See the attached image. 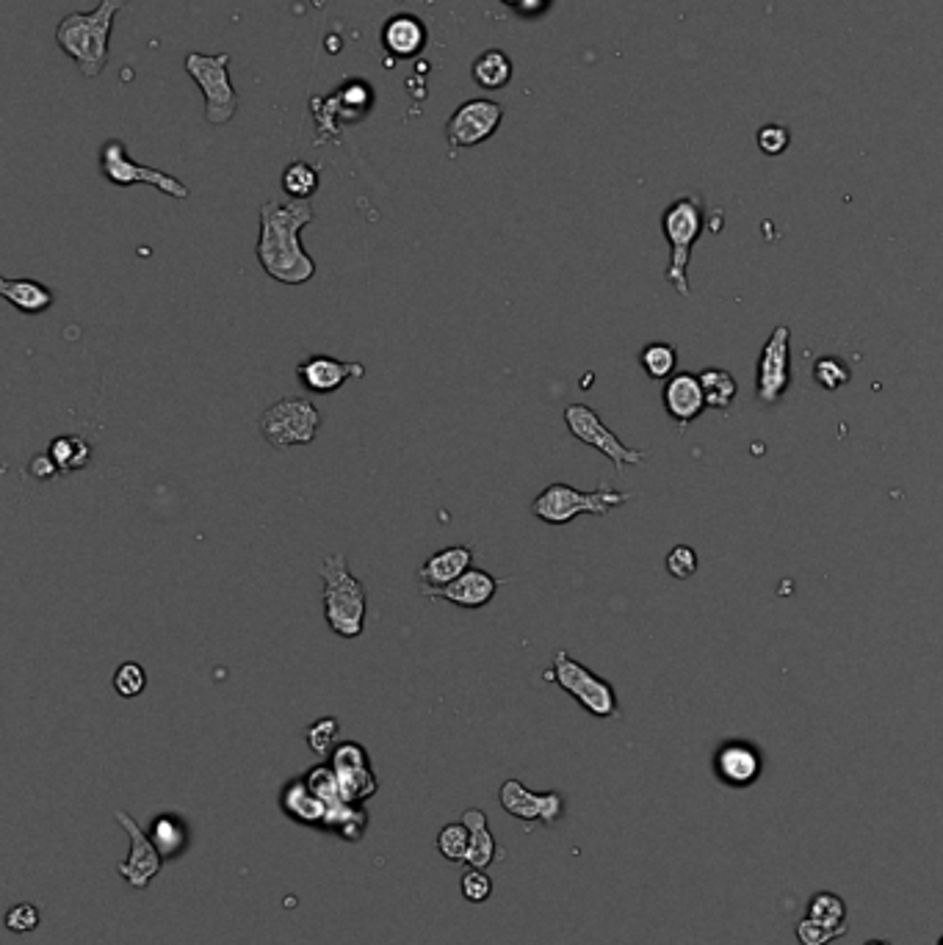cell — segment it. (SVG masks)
<instances>
[{
	"label": "cell",
	"instance_id": "6da1fadb",
	"mask_svg": "<svg viewBox=\"0 0 943 945\" xmlns=\"http://www.w3.org/2000/svg\"><path fill=\"white\" fill-rule=\"evenodd\" d=\"M316 219L313 203L299 199H269L261 205V235H257V263L275 282L305 286L316 277V263L302 246V230Z\"/></svg>",
	"mask_w": 943,
	"mask_h": 945
},
{
	"label": "cell",
	"instance_id": "7a4b0ae2",
	"mask_svg": "<svg viewBox=\"0 0 943 945\" xmlns=\"http://www.w3.org/2000/svg\"><path fill=\"white\" fill-rule=\"evenodd\" d=\"M128 0H100L95 12H72L56 28V45L70 56L86 77H97L108 64L111 28Z\"/></svg>",
	"mask_w": 943,
	"mask_h": 945
},
{
	"label": "cell",
	"instance_id": "3957f363",
	"mask_svg": "<svg viewBox=\"0 0 943 945\" xmlns=\"http://www.w3.org/2000/svg\"><path fill=\"white\" fill-rule=\"evenodd\" d=\"M318 576L324 581V619L329 630L341 639L363 637L368 601L360 578L349 570L347 556L329 554L318 567Z\"/></svg>",
	"mask_w": 943,
	"mask_h": 945
},
{
	"label": "cell",
	"instance_id": "277c9868",
	"mask_svg": "<svg viewBox=\"0 0 943 945\" xmlns=\"http://www.w3.org/2000/svg\"><path fill=\"white\" fill-rule=\"evenodd\" d=\"M705 225L703 199L698 194H684L667 205L662 214V232L669 244V266H667V282L681 293L689 296V261H692V250L698 244L700 232Z\"/></svg>",
	"mask_w": 943,
	"mask_h": 945
},
{
	"label": "cell",
	"instance_id": "5b68a950",
	"mask_svg": "<svg viewBox=\"0 0 943 945\" xmlns=\"http://www.w3.org/2000/svg\"><path fill=\"white\" fill-rule=\"evenodd\" d=\"M631 500V495L617 493L615 487L603 482L597 489L584 493L570 484H548L537 498L532 500V514L548 525H568L573 523L579 514H595V518H606L612 509H620Z\"/></svg>",
	"mask_w": 943,
	"mask_h": 945
},
{
	"label": "cell",
	"instance_id": "8992f818",
	"mask_svg": "<svg viewBox=\"0 0 943 945\" xmlns=\"http://www.w3.org/2000/svg\"><path fill=\"white\" fill-rule=\"evenodd\" d=\"M543 678L548 683L559 686L565 694L573 696L587 714H592L595 719H620L622 711L615 686L609 680L597 678L592 669H587L581 661H576L568 650H556L554 664H551V669Z\"/></svg>",
	"mask_w": 943,
	"mask_h": 945
},
{
	"label": "cell",
	"instance_id": "52a82bcc",
	"mask_svg": "<svg viewBox=\"0 0 943 945\" xmlns=\"http://www.w3.org/2000/svg\"><path fill=\"white\" fill-rule=\"evenodd\" d=\"M257 426H261L263 440L275 451H288V448L311 446L316 440L322 428V412L305 396H288L266 407Z\"/></svg>",
	"mask_w": 943,
	"mask_h": 945
},
{
	"label": "cell",
	"instance_id": "ba28073f",
	"mask_svg": "<svg viewBox=\"0 0 943 945\" xmlns=\"http://www.w3.org/2000/svg\"><path fill=\"white\" fill-rule=\"evenodd\" d=\"M185 72L205 95V122L228 125L241 106V97L230 81V53H189Z\"/></svg>",
	"mask_w": 943,
	"mask_h": 945
},
{
	"label": "cell",
	"instance_id": "9c48e42d",
	"mask_svg": "<svg viewBox=\"0 0 943 945\" xmlns=\"http://www.w3.org/2000/svg\"><path fill=\"white\" fill-rule=\"evenodd\" d=\"M100 172L108 183L120 185V189H128V185H153V189L172 196V199H180V203L192 196L189 185L174 178V174L133 161L125 142H120V138H111V142H106L100 147Z\"/></svg>",
	"mask_w": 943,
	"mask_h": 945
},
{
	"label": "cell",
	"instance_id": "30bf717a",
	"mask_svg": "<svg viewBox=\"0 0 943 945\" xmlns=\"http://www.w3.org/2000/svg\"><path fill=\"white\" fill-rule=\"evenodd\" d=\"M565 426H568V432L576 437V440L595 448V451H601L603 457L609 459V462L615 464L617 473L626 468H637V464L648 462V451L628 448L626 443H622L620 437H617L615 432L597 417V412L592 410V407L587 404L565 407Z\"/></svg>",
	"mask_w": 943,
	"mask_h": 945
},
{
	"label": "cell",
	"instance_id": "8fae6325",
	"mask_svg": "<svg viewBox=\"0 0 943 945\" xmlns=\"http://www.w3.org/2000/svg\"><path fill=\"white\" fill-rule=\"evenodd\" d=\"M329 766L338 774L343 799L352 804H363L379 791V779H376L374 763H371L368 750L358 741H341L329 755Z\"/></svg>",
	"mask_w": 943,
	"mask_h": 945
},
{
	"label": "cell",
	"instance_id": "7c38bea8",
	"mask_svg": "<svg viewBox=\"0 0 943 945\" xmlns=\"http://www.w3.org/2000/svg\"><path fill=\"white\" fill-rule=\"evenodd\" d=\"M791 329L786 324L775 327L770 340L761 349L759 376H755V399L764 407L777 404L791 381V349H788Z\"/></svg>",
	"mask_w": 943,
	"mask_h": 945
},
{
	"label": "cell",
	"instance_id": "4fadbf2b",
	"mask_svg": "<svg viewBox=\"0 0 943 945\" xmlns=\"http://www.w3.org/2000/svg\"><path fill=\"white\" fill-rule=\"evenodd\" d=\"M498 804L512 819L532 826H554L565 815V797L559 791H529L520 779H507L498 788Z\"/></svg>",
	"mask_w": 943,
	"mask_h": 945
},
{
	"label": "cell",
	"instance_id": "5bb4252c",
	"mask_svg": "<svg viewBox=\"0 0 943 945\" xmlns=\"http://www.w3.org/2000/svg\"><path fill=\"white\" fill-rule=\"evenodd\" d=\"M504 108L496 100H466L446 122V138L455 149L476 147L498 131Z\"/></svg>",
	"mask_w": 943,
	"mask_h": 945
},
{
	"label": "cell",
	"instance_id": "9a60e30c",
	"mask_svg": "<svg viewBox=\"0 0 943 945\" xmlns=\"http://www.w3.org/2000/svg\"><path fill=\"white\" fill-rule=\"evenodd\" d=\"M117 821L131 838V851H128V860L120 862V876L133 887V891H147L149 882L156 880L164 869V857L156 849V844L149 840V835L144 833L138 821L133 815H128L125 810H117Z\"/></svg>",
	"mask_w": 943,
	"mask_h": 945
},
{
	"label": "cell",
	"instance_id": "2e32d148",
	"mask_svg": "<svg viewBox=\"0 0 943 945\" xmlns=\"http://www.w3.org/2000/svg\"><path fill=\"white\" fill-rule=\"evenodd\" d=\"M363 363H347V360L329 358V354H313L297 365L299 385L316 392V396H329V392L341 390L349 379H363Z\"/></svg>",
	"mask_w": 943,
	"mask_h": 945
},
{
	"label": "cell",
	"instance_id": "e0dca14e",
	"mask_svg": "<svg viewBox=\"0 0 943 945\" xmlns=\"http://www.w3.org/2000/svg\"><path fill=\"white\" fill-rule=\"evenodd\" d=\"M714 772L728 788H750L764 772V758L747 741L723 743L714 755Z\"/></svg>",
	"mask_w": 943,
	"mask_h": 945
},
{
	"label": "cell",
	"instance_id": "ac0fdd59",
	"mask_svg": "<svg viewBox=\"0 0 943 945\" xmlns=\"http://www.w3.org/2000/svg\"><path fill=\"white\" fill-rule=\"evenodd\" d=\"M662 401H664V410H667V415L673 417L681 435L687 432L689 423H692L700 412L709 410V407H705V392H703V385H700V376L687 374V371H684V374L669 376L667 385H664Z\"/></svg>",
	"mask_w": 943,
	"mask_h": 945
},
{
	"label": "cell",
	"instance_id": "d6986e66",
	"mask_svg": "<svg viewBox=\"0 0 943 945\" xmlns=\"http://www.w3.org/2000/svg\"><path fill=\"white\" fill-rule=\"evenodd\" d=\"M498 586H501V581H498L496 576H489L487 570H473L471 567V570L457 578L455 583H448V586L443 589H432L424 597L426 601L455 603V606L460 608H484L496 597Z\"/></svg>",
	"mask_w": 943,
	"mask_h": 945
},
{
	"label": "cell",
	"instance_id": "ffe728a7",
	"mask_svg": "<svg viewBox=\"0 0 943 945\" xmlns=\"http://www.w3.org/2000/svg\"><path fill=\"white\" fill-rule=\"evenodd\" d=\"M471 561H473V550L468 545H451L437 550V554H432L419 570L421 595H426V592H432V589H443L448 586V583H455L457 578L466 576V572L471 570Z\"/></svg>",
	"mask_w": 943,
	"mask_h": 945
},
{
	"label": "cell",
	"instance_id": "44dd1931",
	"mask_svg": "<svg viewBox=\"0 0 943 945\" xmlns=\"http://www.w3.org/2000/svg\"><path fill=\"white\" fill-rule=\"evenodd\" d=\"M280 810L291 821H297V824L302 826H313V829H318V833H322V826L329 813L324 799L318 797V793H313V788L305 783V777H297L288 785H282Z\"/></svg>",
	"mask_w": 943,
	"mask_h": 945
},
{
	"label": "cell",
	"instance_id": "7402d4cb",
	"mask_svg": "<svg viewBox=\"0 0 943 945\" xmlns=\"http://www.w3.org/2000/svg\"><path fill=\"white\" fill-rule=\"evenodd\" d=\"M0 296L23 315H43L56 302L53 291L45 282L31 280V277H3L0 280Z\"/></svg>",
	"mask_w": 943,
	"mask_h": 945
},
{
	"label": "cell",
	"instance_id": "603a6c76",
	"mask_svg": "<svg viewBox=\"0 0 943 945\" xmlns=\"http://www.w3.org/2000/svg\"><path fill=\"white\" fill-rule=\"evenodd\" d=\"M147 835L167 862L180 860L192 844V829L180 813H158L149 824Z\"/></svg>",
	"mask_w": 943,
	"mask_h": 945
},
{
	"label": "cell",
	"instance_id": "cb8c5ba5",
	"mask_svg": "<svg viewBox=\"0 0 943 945\" xmlns=\"http://www.w3.org/2000/svg\"><path fill=\"white\" fill-rule=\"evenodd\" d=\"M383 43L390 53L401 56V59H410V56H419L421 50H424L426 28L421 25V20L412 17V14H396L383 28Z\"/></svg>",
	"mask_w": 943,
	"mask_h": 945
},
{
	"label": "cell",
	"instance_id": "d4e9b609",
	"mask_svg": "<svg viewBox=\"0 0 943 945\" xmlns=\"http://www.w3.org/2000/svg\"><path fill=\"white\" fill-rule=\"evenodd\" d=\"M462 824L471 829V855H468V865L471 869H484L487 871L493 862L498 860V844L489 833L487 815L479 808H471L462 813Z\"/></svg>",
	"mask_w": 943,
	"mask_h": 945
},
{
	"label": "cell",
	"instance_id": "484cf974",
	"mask_svg": "<svg viewBox=\"0 0 943 945\" xmlns=\"http://www.w3.org/2000/svg\"><path fill=\"white\" fill-rule=\"evenodd\" d=\"M365 829H368V813L363 810V804L352 802H343L341 808L329 810L327 821H324L322 826V833L338 835V838L347 840V844L363 840Z\"/></svg>",
	"mask_w": 943,
	"mask_h": 945
},
{
	"label": "cell",
	"instance_id": "4316f807",
	"mask_svg": "<svg viewBox=\"0 0 943 945\" xmlns=\"http://www.w3.org/2000/svg\"><path fill=\"white\" fill-rule=\"evenodd\" d=\"M471 75L482 89H504L512 81V59L504 50H484L471 66Z\"/></svg>",
	"mask_w": 943,
	"mask_h": 945
},
{
	"label": "cell",
	"instance_id": "83f0119b",
	"mask_svg": "<svg viewBox=\"0 0 943 945\" xmlns=\"http://www.w3.org/2000/svg\"><path fill=\"white\" fill-rule=\"evenodd\" d=\"M50 457L56 459L61 473H78L92 462V446L78 435H61L50 443Z\"/></svg>",
	"mask_w": 943,
	"mask_h": 945
},
{
	"label": "cell",
	"instance_id": "f1b7e54d",
	"mask_svg": "<svg viewBox=\"0 0 943 945\" xmlns=\"http://www.w3.org/2000/svg\"><path fill=\"white\" fill-rule=\"evenodd\" d=\"M282 191L288 194V199H299V203H311L313 194L318 191V169L311 167L307 161H293L288 163L286 172H282Z\"/></svg>",
	"mask_w": 943,
	"mask_h": 945
},
{
	"label": "cell",
	"instance_id": "f546056e",
	"mask_svg": "<svg viewBox=\"0 0 943 945\" xmlns=\"http://www.w3.org/2000/svg\"><path fill=\"white\" fill-rule=\"evenodd\" d=\"M700 385H703V392H705V407H711V410L725 412L730 404H734L736 392H739L736 379L725 368L703 371V374H700Z\"/></svg>",
	"mask_w": 943,
	"mask_h": 945
},
{
	"label": "cell",
	"instance_id": "4dcf8cb0",
	"mask_svg": "<svg viewBox=\"0 0 943 945\" xmlns=\"http://www.w3.org/2000/svg\"><path fill=\"white\" fill-rule=\"evenodd\" d=\"M639 365L651 379H669L678 365V351L669 343H651L639 351Z\"/></svg>",
	"mask_w": 943,
	"mask_h": 945
},
{
	"label": "cell",
	"instance_id": "1f68e13d",
	"mask_svg": "<svg viewBox=\"0 0 943 945\" xmlns=\"http://www.w3.org/2000/svg\"><path fill=\"white\" fill-rule=\"evenodd\" d=\"M437 851L446 857L448 862H468L471 855V829L462 821L446 824L437 833Z\"/></svg>",
	"mask_w": 943,
	"mask_h": 945
},
{
	"label": "cell",
	"instance_id": "d6a6232c",
	"mask_svg": "<svg viewBox=\"0 0 943 945\" xmlns=\"http://www.w3.org/2000/svg\"><path fill=\"white\" fill-rule=\"evenodd\" d=\"M305 783L311 785L313 793H318V797L324 799V804H327L329 810L341 808V804L347 802L341 791V783H338V774H335V768L329 766V763H318V766H313L311 772L305 774Z\"/></svg>",
	"mask_w": 943,
	"mask_h": 945
},
{
	"label": "cell",
	"instance_id": "836d02e7",
	"mask_svg": "<svg viewBox=\"0 0 943 945\" xmlns=\"http://www.w3.org/2000/svg\"><path fill=\"white\" fill-rule=\"evenodd\" d=\"M806 916L824 923V926H844V921H847V901H844L842 896H836V893L822 891L817 893V896H811Z\"/></svg>",
	"mask_w": 943,
	"mask_h": 945
},
{
	"label": "cell",
	"instance_id": "e575fe53",
	"mask_svg": "<svg viewBox=\"0 0 943 945\" xmlns=\"http://www.w3.org/2000/svg\"><path fill=\"white\" fill-rule=\"evenodd\" d=\"M338 732H341V722L335 719V716H324V719L313 722L305 732V741L313 755L322 758V761H329V755H333L335 747H338Z\"/></svg>",
	"mask_w": 943,
	"mask_h": 945
},
{
	"label": "cell",
	"instance_id": "d590c367",
	"mask_svg": "<svg viewBox=\"0 0 943 945\" xmlns=\"http://www.w3.org/2000/svg\"><path fill=\"white\" fill-rule=\"evenodd\" d=\"M111 683H114V691L122 700H133V696H138L147 689V673H144V666L136 664V661H125V664L117 666Z\"/></svg>",
	"mask_w": 943,
	"mask_h": 945
},
{
	"label": "cell",
	"instance_id": "8d00e7d4",
	"mask_svg": "<svg viewBox=\"0 0 943 945\" xmlns=\"http://www.w3.org/2000/svg\"><path fill=\"white\" fill-rule=\"evenodd\" d=\"M813 379L824 390H838L849 381V365L838 358H822L813 365Z\"/></svg>",
	"mask_w": 943,
	"mask_h": 945
},
{
	"label": "cell",
	"instance_id": "74e56055",
	"mask_svg": "<svg viewBox=\"0 0 943 945\" xmlns=\"http://www.w3.org/2000/svg\"><path fill=\"white\" fill-rule=\"evenodd\" d=\"M847 934V926H824V923L813 921V918H802L800 923H797V940H800V945H827L833 943V940L844 937Z\"/></svg>",
	"mask_w": 943,
	"mask_h": 945
},
{
	"label": "cell",
	"instance_id": "f35d334b",
	"mask_svg": "<svg viewBox=\"0 0 943 945\" xmlns=\"http://www.w3.org/2000/svg\"><path fill=\"white\" fill-rule=\"evenodd\" d=\"M39 921H43V912H39V907L31 901L14 904L12 910L7 912V929L14 934L34 932V929L39 926Z\"/></svg>",
	"mask_w": 943,
	"mask_h": 945
},
{
	"label": "cell",
	"instance_id": "ab89813d",
	"mask_svg": "<svg viewBox=\"0 0 943 945\" xmlns=\"http://www.w3.org/2000/svg\"><path fill=\"white\" fill-rule=\"evenodd\" d=\"M460 891L471 904H482L493 896V880H489L484 869H471L462 874Z\"/></svg>",
	"mask_w": 943,
	"mask_h": 945
},
{
	"label": "cell",
	"instance_id": "60d3db41",
	"mask_svg": "<svg viewBox=\"0 0 943 945\" xmlns=\"http://www.w3.org/2000/svg\"><path fill=\"white\" fill-rule=\"evenodd\" d=\"M667 572L673 578H678V581H689V578L698 572V554L687 545L673 547L667 554Z\"/></svg>",
	"mask_w": 943,
	"mask_h": 945
},
{
	"label": "cell",
	"instance_id": "b9f144b4",
	"mask_svg": "<svg viewBox=\"0 0 943 945\" xmlns=\"http://www.w3.org/2000/svg\"><path fill=\"white\" fill-rule=\"evenodd\" d=\"M759 147L766 155H781L788 147V131L781 125H766L759 133Z\"/></svg>",
	"mask_w": 943,
	"mask_h": 945
},
{
	"label": "cell",
	"instance_id": "7bdbcfd3",
	"mask_svg": "<svg viewBox=\"0 0 943 945\" xmlns=\"http://www.w3.org/2000/svg\"><path fill=\"white\" fill-rule=\"evenodd\" d=\"M28 473L36 478V482H53L56 476H61L59 464H56V459L50 457V453H39V457L31 459Z\"/></svg>",
	"mask_w": 943,
	"mask_h": 945
},
{
	"label": "cell",
	"instance_id": "ee69618b",
	"mask_svg": "<svg viewBox=\"0 0 943 945\" xmlns=\"http://www.w3.org/2000/svg\"><path fill=\"white\" fill-rule=\"evenodd\" d=\"M507 7L518 9L520 14H529V17H534V14H543L545 9L551 7V0H504Z\"/></svg>",
	"mask_w": 943,
	"mask_h": 945
},
{
	"label": "cell",
	"instance_id": "f6af8a7d",
	"mask_svg": "<svg viewBox=\"0 0 943 945\" xmlns=\"http://www.w3.org/2000/svg\"><path fill=\"white\" fill-rule=\"evenodd\" d=\"M863 945H894L891 940H866Z\"/></svg>",
	"mask_w": 943,
	"mask_h": 945
},
{
	"label": "cell",
	"instance_id": "bcb514c9",
	"mask_svg": "<svg viewBox=\"0 0 943 945\" xmlns=\"http://www.w3.org/2000/svg\"><path fill=\"white\" fill-rule=\"evenodd\" d=\"M938 945H943V937H941V940H938Z\"/></svg>",
	"mask_w": 943,
	"mask_h": 945
}]
</instances>
